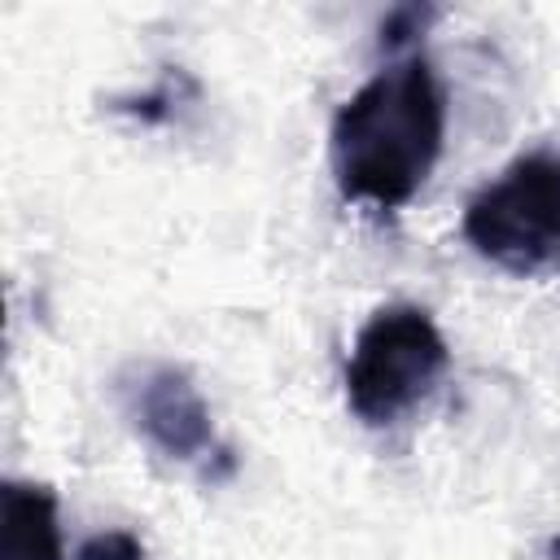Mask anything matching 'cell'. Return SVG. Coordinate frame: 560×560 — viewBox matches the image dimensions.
I'll return each instance as SVG.
<instances>
[{
  "label": "cell",
  "mask_w": 560,
  "mask_h": 560,
  "mask_svg": "<svg viewBox=\"0 0 560 560\" xmlns=\"http://www.w3.org/2000/svg\"><path fill=\"white\" fill-rule=\"evenodd\" d=\"M118 402L131 429L171 464L201 468V477L232 472V451L219 442L210 402L175 363H136L118 376Z\"/></svg>",
  "instance_id": "4"
},
{
  "label": "cell",
  "mask_w": 560,
  "mask_h": 560,
  "mask_svg": "<svg viewBox=\"0 0 560 560\" xmlns=\"http://www.w3.org/2000/svg\"><path fill=\"white\" fill-rule=\"evenodd\" d=\"M429 22H433V9L429 4H402V9H394L381 22V48L385 52H402L407 44H416L424 35Z\"/></svg>",
  "instance_id": "6"
},
{
  "label": "cell",
  "mask_w": 560,
  "mask_h": 560,
  "mask_svg": "<svg viewBox=\"0 0 560 560\" xmlns=\"http://www.w3.org/2000/svg\"><path fill=\"white\" fill-rule=\"evenodd\" d=\"M79 560H144V542L127 529H105L79 547Z\"/></svg>",
  "instance_id": "7"
},
{
  "label": "cell",
  "mask_w": 560,
  "mask_h": 560,
  "mask_svg": "<svg viewBox=\"0 0 560 560\" xmlns=\"http://www.w3.org/2000/svg\"><path fill=\"white\" fill-rule=\"evenodd\" d=\"M451 368L446 337L416 302H389L368 315L346 359V402L368 429L398 424Z\"/></svg>",
  "instance_id": "2"
},
{
  "label": "cell",
  "mask_w": 560,
  "mask_h": 560,
  "mask_svg": "<svg viewBox=\"0 0 560 560\" xmlns=\"http://www.w3.org/2000/svg\"><path fill=\"white\" fill-rule=\"evenodd\" d=\"M446 92L424 52L381 66L332 118L328 166L337 192L359 206H407L442 158Z\"/></svg>",
  "instance_id": "1"
},
{
  "label": "cell",
  "mask_w": 560,
  "mask_h": 560,
  "mask_svg": "<svg viewBox=\"0 0 560 560\" xmlns=\"http://www.w3.org/2000/svg\"><path fill=\"white\" fill-rule=\"evenodd\" d=\"M464 241L512 276L560 271V149H529L477 188Z\"/></svg>",
  "instance_id": "3"
},
{
  "label": "cell",
  "mask_w": 560,
  "mask_h": 560,
  "mask_svg": "<svg viewBox=\"0 0 560 560\" xmlns=\"http://www.w3.org/2000/svg\"><path fill=\"white\" fill-rule=\"evenodd\" d=\"M0 560H61L57 494L39 481L0 486Z\"/></svg>",
  "instance_id": "5"
},
{
  "label": "cell",
  "mask_w": 560,
  "mask_h": 560,
  "mask_svg": "<svg viewBox=\"0 0 560 560\" xmlns=\"http://www.w3.org/2000/svg\"><path fill=\"white\" fill-rule=\"evenodd\" d=\"M542 560H560V534H551V538H547V547H542Z\"/></svg>",
  "instance_id": "8"
}]
</instances>
